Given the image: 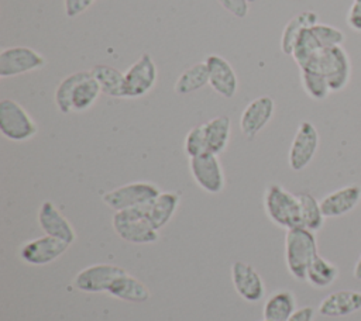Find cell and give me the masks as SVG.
<instances>
[{
	"instance_id": "cell-1",
	"label": "cell",
	"mask_w": 361,
	"mask_h": 321,
	"mask_svg": "<svg viewBox=\"0 0 361 321\" xmlns=\"http://www.w3.org/2000/svg\"><path fill=\"white\" fill-rule=\"evenodd\" d=\"M100 94L102 89L90 70L73 72L56 86L55 106L62 114L83 113L96 103Z\"/></svg>"
},
{
	"instance_id": "cell-2",
	"label": "cell",
	"mask_w": 361,
	"mask_h": 321,
	"mask_svg": "<svg viewBox=\"0 0 361 321\" xmlns=\"http://www.w3.org/2000/svg\"><path fill=\"white\" fill-rule=\"evenodd\" d=\"M300 69H307L323 75L329 82L330 92L343 90L351 77L350 56L341 45L320 49Z\"/></svg>"
},
{
	"instance_id": "cell-3",
	"label": "cell",
	"mask_w": 361,
	"mask_h": 321,
	"mask_svg": "<svg viewBox=\"0 0 361 321\" xmlns=\"http://www.w3.org/2000/svg\"><path fill=\"white\" fill-rule=\"evenodd\" d=\"M314 232L305 227H295L285 235V262L289 273L296 280H306V272L317 256Z\"/></svg>"
},
{
	"instance_id": "cell-4",
	"label": "cell",
	"mask_w": 361,
	"mask_h": 321,
	"mask_svg": "<svg viewBox=\"0 0 361 321\" xmlns=\"http://www.w3.org/2000/svg\"><path fill=\"white\" fill-rule=\"evenodd\" d=\"M148 204L114 211L111 217V225L121 239L138 245L152 244L158 239V229L152 227L147 215Z\"/></svg>"
},
{
	"instance_id": "cell-5",
	"label": "cell",
	"mask_w": 361,
	"mask_h": 321,
	"mask_svg": "<svg viewBox=\"0 0 361 321\" xmlns=\"http://www.w3.org/2000/svg\"><path fill=\"white\" fill-rule=\"evenodd\" d=\"M264 208L268 218L282 228L290 229L302 227L299 197L276 183H272L265 189Z\"/></svg>"
},
{
	"instance_id": "cell-6",
	"label": "cell",
	"mask_w": 361,
	"mask_h": 321,
	"mask_svg": "<svg viewBox=\"0 0 361 321\" xmlns=\"http://www.w3.org/2000/svg\"><path fill=\"white\" fill-rule=\"evenodd\" d=\"M0 132L10 141L21 142L37 134V124L20 103L3 99L0 101Z\"/></svg>"
},
{
	"instance_id": "cell-7",
	"label": "cell",
	"mask_w": 361,
	"mask_h": 321,
	"mask_svg": "<svg viewBox=\"0 0 361 321\" xmlns=\"http://www.w3.org/2000/svg\"><path fill=\"white\" fill-rule=\"evenodd\" d=\"M158 186L149 182H131L106 191L103 203L114 211L134 208L151 203L159 194Z\"/></svg>"
},
{
	"instance_id": "cell-8",
	"label": "cell",
	"mask_w": 361,
	"mask_h": 321,
	"mask_svg": "<svg viewBox=\"0 0 361 321\" xmlns=\"http://www.w3.org/2000/svg\"><path fill=\"white\" fill-rule=\"evenodd\" d=\"M47 63L45 58L30 46H7L0 51V77H14L38 70Z\"/></svg>"
},
{
	"instance_id": "cell-9",
	"label": "cell",
	"mask_w": 361,
	"mask_h": 321,
	"mask_svg": "<svg viewBox=\"0 0 361 321\" xmlns=\"http://www.w3.org/2000/svg\"><path fill=\"white\" fill-rule=\"evenodd\" d=\"M158 80V68L147 52L124 73V99H137L147 94Z\"/></svg>"
},
{
	"instance_id": "cell-10",
	"label": "cell",
	"mask_w": 361,
	"mask_h": 321,
	"mask_svg": "<svg viewBox=\"0 0 361 321\" xmlns=\"http://www.w3.org/2000/svg\"><path fill=\"white\" fill-rule=\"evenodd\" d=\"M189 170L196 184L210 194L223 191L226 177L217 155L204 152L199 156L189 158Z\"/></svg>"
},
{
	"instance_id": "cell-11",
	"label": "cell",
	"mask_w": 361,
	"mask_h": 321,
	"mask_svg": "<svg viewBox=\"0 0 361 321\" xmlns=\"http://www.w3.org/2000/svg\"><path fill=\"white\" fill-rule=\"evenodd\" d=\"M319 148V132L310 121H302L292 139L288 162L295 172L303 170L314 158Z\"/></svg>"
},
{
	"instance_id": "cell-12",
	"label": "cell",
	"mask_w": 361,
	"mask_h": 321,
	"mask_svg": "<svg viewBox=\"0 0 361 321\" xmlns=\"http://www.w3.org/2000/svg\"><path fill=\"white\" fill-rule=\"evenodd\" d=\"M124 273L127 272L121 266L96 263L79 270L73 279V284L85 293H102L107 291L111 283Z\"/></svg>"
},
{
	"instance_id": "cell-13",
	"label": "cell",
	"mask_w": 361,
	"mask_h": 321,
	"mask_svg": "<svg viewBox=\"0 0 361 321\" xmlns=\"http://www.w3.org/2000/svg\"><path fill=\"white\" fill-rule=\"evenodd\" d=\"M69 248V244L51 237L44 235L31 241H27L20 249V258L34 266H44L58 259Z\"/></svg>"
},
{
	"instance_id": "cell-14",
	"label": "cell",
	"mask_w": 361,
	"mask_h": 321,
	"mask_svg": "<svg viewBox=\"0 0 361 321\" xmlns=\"http://www.w3.org/2000/svg\"><path fill=\"white\" fill-rule=\"evenodd\" d=\"M204 62L209 70V86L221 97H234L238 90V77L231 63L217 54H210Z\"/></svg>"
},
{
	"instance_id": "cell-15",
	"label": "cell",
	"mask_w": 361,
	"mask_h": 321,
	"mask_svg": "<svg viewBox=\"0 0 361 321\" xmlns=\"http://www.w3.org/2000/svg\"><path fill=\"white\" fill-rule=\"evenodd\" d=\"M275 111V101L269 96H259L251 100L240 117L241 134L252 139L271 121Z\"/></svg>"
},
{
	"instance_id": "cell-16",
	"label": "cell",
	"mask_w": 361,
	"mask_h": 321,
	"mask_svg": "<svg viewBox=\"0 0 361 321\" xmlns=\"http://www.w3.org/2000/svg\"><path fill=\"white\" fill-rule=\"evenodd\" d=\"M231 282L238 296L248 303H257L265 294L262 277L251 265L245 262L237 260L231 265Z\"/></svg>"
},
{
	"instance_id": "cell-17",
	"label": "cell",
	"mask_w": 361,
	"mask_h": 321,
	"mask_svg": "<svg viewBox=\"0 0 361 321\" xmlns=\"http://www.w3.org/2000/svg\"><path fill=\"white\" fill-rule=\"evenodd\" d=\"M38 224L45 235L55 237L69 245L76 239V232L72 224L51 201H42L39 206Z\"/></svg>"
},
{
	"instance_id": "cell-18",
	"label": "cell",
	"mask_w": 361,
	"mask_h": 321,
	"mask_svg": "<svg viewBox=\"0 0 361 321\" xmlns=\"http://www.w3.org/2000/svg\"><path fill=\"white\" fill-rule=\"evenodd\" d=\"M360 201H361V186L348 184L324 196L320 201V207L324 217L334 218V217H341L350 213L358 206Z\"/></svg>"
},
{
	"instance_id": "cell-19",
	"label": "cell",
	"mask_w": 361,
	"mask_h": 321,
	"mask_svg": "<svg viewBox=\"0 0 361 321\" xmlns=\"http://www.w3.org/2000/svg\"><path fill=\"white\" fill-rule=\"evenodd\" d=\"M361 310V291L338 290L327 294L319 304V313L324 317H345Z\"/></svg>"
},
{
	"instance_id": "cell-20",
	"label": "cell",
	"mask_w": 361,
	"mask_h": 321,
	"mask_svg": "<svg viewBox=\"0 0 361 321\" xmlns=\"http://www.w3.org/2000/svg\"><path fill=\"white\" fill-rule=\"evenodd\" d=\"M180 196L175 191H161L147 207V215L155 229L165 227L173 217Z\"/></svg>"
},
{
	"instance_id": "cell-21",
	"label": "cell",
	"mask_w": 361,
	"mask_h": 321,
	"mask_svg": "<svg viewBox=\"0 0 361 321\" xmlns=\"http://www.w3.org/2000/svg\"><path fill=\"white\" fill-rule=\"evenodd\" d=\"M107 293L116 298L131 303H144L149 298L148 287L141 280L128 273L117 277L109 287Z\"/></svg>"
},
{
	"instance_id": "cell-22",
	"label": "cell",
	"mask_w": 361,
	"mask_h": 321,
	"mask_svg": "<svg viewBox=\"0 0 361 321\" xmlns=\"http://www.w3.org/2000/svg\"><path fill=\"white\" fill-rule=\"evenodd\" d=\"M206 142H207V152L214 155L221 153L230 141L231 135V120L227 115H217L207 122H203Z\"/></svg>"
},
{
	"instance_id": "cell-23",
	"label": "cell",
	"mask_w": 361,
	"mask_h": 321,
	"mask_svg": "<svg viewBox=\"0 0 361 321\" xmlns=\"http://www.w3.org/2000/svg\"><path fill=\"white\" fill-rule=\"evenodd\" d=\"M319 23V15L312 10H305L292 17L285 25L281 35V49L285 55H292L295 42L305 28L313 27Z\"/></svg>"
},
{
	"instance_id": "cell-24",
	"label": "cell",
	"mask_w": 361,
	"mask_h": 321,
	"mask_svg": "<svg viewBox=\"0 0 361 321\" xmlns=\"http://www.w3.org/2000/svg\"><path fill=\"white\" fill-rule=\"evenodd\" d=\"M93 77L97 80L102 93L110 97H124V73L110 65H94L90 69Z\"/></svg>"
},
{
	"instance_id": "cell-25",
	"label": "cell",
	"mask_w": 361,
	"mask_h": 321,
	"mask_svg": "<svg viewBox=\"0 0 361 321\" xmlns=\"http://www.w3.org/2000/svg\"><path fill=\"white\" fill-rule=\"evenodd\" d=\"M209 84V70L206 62H197L186 68L175 82V92L178 94H189L200 90Z\"/></svg>"
},
{
	"instance_id": "cell-26",
	"label": "cell",
	"mask_w": 361,
	"mask_h": 321,
	"mask_svg": "<svg viewBox=\"0 0 361 321\" xmlns=\"http://www.w3.org/2000/svg\"><path fill=\"white\" fill-rule=\"evenodd\" d=\"M295 311V296L288 290L272 294L264 304V318L268 321H286Z\"/></svg>"
},
{
	"instance_id": "cell-27",
	"label": "cell",
	"mask_w": 361,
	"mask_h": 321,
	"mask_svg": "<svg viewBox=\"0 0 361 321\" xmlns=\"http://www.w3.org/2000/svg\"><path fill=\"white\" fill-rule=\"evenodd\" d=\"M338 276L337 266L326 258L317 255L306 272V280L316 289H323L336 282Z\"/></svg>"
},
{
	"instance_id": "cell-28",
	"label": "cell",
	"mask_w": 361,
	"mask_h": 321,
	"mask_svg": "<svg viewBox=\"0 0 361 321\" xmlns=\"http://www.w3.org/2000/svg\"><path fill=\"white\" fill-rule=\"evenodd\" d=\"M300 201V214H302V227L316 232L324 224V214L320 207V201H317L309 193L298 194Z\"/></svg>"
},
{
	"instance_id": "cell-29",
	"label": "cell",
	"mask_w": 361,
	"mask_h": 321,
	"mask_svg": "<svg viewBox=\"0 0 361 321\" xmlns=\"http://www.w3.org/2000/svg\"><path fill=\"white\" fill-rule=\"evenodd\" d=\"M300 83L306 94L313 100H324L331 93L327 79L313 70L300 69Z\"/></svg>"
},
{
	"instance_id": "cell-30",
	"label": "cell",
	"mask_w": 361,
	"mask_h": 321,
	"mask_svg": "<svg viewBox=\"0 0 361 321\" xmlns=\"http://www.w3.org/2000/svg\"><path fill=\"white\" fill-rule=\"evenodd\" d=\"M183 148H185V153L189 158H195V156H199V155L207 152V142H206V134H204L203 124L195 125L193 128L189 130V132L185 137Z\"/></svg>"
},
{
	"instance_id": "cell-31",
	"label": "cell",
	"mask_w": 361,
	"mask_h": 321,
	"mask_svg": "<svg viewBox=\"0 0 361 321\" xmlns=\"http://www.w3.org/2000/svg\"><path fill=\"white\" fill-rule=\"evenodd\" d=\"M312 31L323 48L340 46L345 41L344 32L341 30H338L337 27H333L329 24L317 23L312 27Z\"/></svg>"
},
{
	"instance_id": "cell-32",
	"label": "cell",
	"mask_w": 361,
	"mask_h": 321,
	"mask_svg": "<svg viewBox=\"0 0 361 321\" xmlns=\"http://www.w3.org/2000/svg\"><path fill=\"white\" fill-rule=\"evenodd\" d=\"M220 6L237 18H244L248 14L250 3L247 0H217Z\"/></svg>"
},
{
	"instance_id": "cell-33",
	"label": "cell",
	"mask_w": 361,
	"mask_h": 321,
	"mask_svg": "<svg viewBox=\"0 0 361 321\" xmlns=\"http://www.w3.org/2000/svg\"><path fill=\"white\" fill-rule=\"evenodd\" d=\"M96 0H63V8L68 18H75L85 13Z\"/></svg>"
},
{
	"instance_id": "cell-34",
	"label": "cell",
	"mask_w": 361,
	"mask_h": 321,
	"mask_svg": "<svg viewBox=\"0 0 361 321\" xmlns=\"http://www.w3.org/2000/svg\"><path fill=\"white\" fill-rule=\"evenodd\" d=\"M347 25L355 31L361 32V0L354 1L347 13Z\"/></svg>"
},
{
	"instance_id": "cell-35",
	"label": "cell",
	"mask_w": 361,
	"mask_h": 321,
	"mask_svg": "<svg viewBox=\"0 0 361 321\" xmlns=\"http://www.w3.org/2000/svg\"><path fill=\"white\" fill-rule=\"evenodd\" d=\"M314 310L309 306L298 308L286 321H313Z\"/></svg>"
},
{
	"instance_id": "cell-36",
	"label": "cell",
	"mask_w": 361,
	"mask_h": 321,
	"mask_svg": "<svg viewBox=\"0 0 361 321\" xmlns=\"http://www.w3.org/2000/svg\"><path fill=\"white\" fill-rule=\"evenodd\" d=\"M354 277L361 280V253L358 256V259L355 260V265H354Z\"/></svg>"
},
{
	"instance_id": "cell-37",
	"label": "cell",
	"mask_w": 361,
	"mask_h": 321,
	"mask_svg": "<svg viewBox=\"0 0 361 321\" xmlns=\"http://www.w3.org/2000/svg\"><path fill=\"white\" fill-rule=\"evenodd\" d=\"M248 3H252V1H257V0H247Z\"/></svg>"
},
{
	"instance_id": "cell-38",
	"label": "cell",
	"mask_w": 361,
	"mask_h": 321,
	"mask_svg": "<svg viewBox=\"0 0 361 321\" xmlns=\"http://www.w3.org/2000/svg\"><path fill=\"white\" fill-rule=\"evenodd\" d=\"M262 321H268V320H265V318H264V320H262Z\"/></svg>"
},
{
	"instance_id": "cell-39",
	"label": "cell",
	"mask_w": 361,
	"mask_h": 321,
	"mask_svg": "<svg viewBox=\"0 0 361 321\" xmlns=\"http://www.w3.org/2000/svg\"><path fill=\"white\" fill-rule=\"evenodd\" d=\"M354 1H358V0H354Z\"/></svg>"
}]
</instances>
